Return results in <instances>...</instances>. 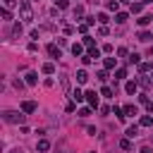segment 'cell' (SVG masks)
Returning a JSON list of instances; mask_svg holds the SVG:
<instances>
[{
  "mask_svg": "<svg viewBox=\"0 0 153 153\" xmlns=\"http://www.w3.org/2000/svg\"><path fill=\"white\" fill-rule=\"evenodd\" d=\"M19 17H22V22H31L33 19V10H31L29 0H19Z\"/></svg>",
  "mask_w": 153,
  "mask_h": 153,
  "instance_id": "cell-1",
  "label": "cell"
},
{
  "mask_svg": "<svg viewBox=\"0 0 153 153\" xmlns=\"http://www.w3.org/2000/svg\"><path fill=\"white\" fill-rule=\"evenodd\" d=\"M24 117H26V112H17V110H7V112L2 115V120L10 122V124H22Z\"/></svg>",
  "mask_w": 153,
  "mask_h": 153,
  "instance_id": "cell-2",
  "label": "cell"
},
{
  "mask_svg": "<svg viewBox=\"0 0 153 153\" xmlns=\"http://www.w3.org/2000/svg\"><path fill=\"white\" fill-rule=\"evenodd\" d=\"M86 100H88V105L96 110V108H100V100H98V96H96V91H86Z\"/></svg>",
  "mask_w": 153,
  "mask_h": 153,
  "instance_id": "cell-3",
  "label": "cell"
},
{
  "mask_svg": "<svg viewBox=\"0 0 153 153\" xmlns=\"http://www.w3.org/2000/svg\"><path fill=\"white\" fill-rule=\"evenodd\" d=\"M36 110H38V105H36L33 100H24V103H22V112L31 115V112H36Z\"/></svg>",
  "mask_w": 153,
  "mask_h": 153,
  "instance_id": "cell-4",
  "label": "cell"
},
{
  "mask_svg": "<svg viewBox=\"0 0 153 153\" xmlns=\"http://www.w3.org/2000/svg\"><path fill=\"white\" fill-rule=\"evenodd\" d=\"M48 53H50V57H53V60H57V57L62 55V50H60V45H55V43H50V45H48Z\"/></svg>",
  "mask_w": 153,
  "mask_h": 153,
  "instance_id": "cell-5",
  "label": "cell"
},
{
  "mask_svg": "<svg viewBox=\"0 0 153 153\" xmlns=\"http://www.w3.org/2000/svg\"><path fill=\"white\" fill-rule=\"evenodd\" d=\"M124 91H127L129 96H134V93L139 91V81H127V84H124Z\"/></svg>",
  "mask_w": 153,
  "mask_h": 153,
  "instance_id": "cell-6",
  "label": "cell"
},
{
  "mask_svg": "<svg viewBox=\"0 0 153 153\" xmlns=\"http://www.w3.org/2000/svg\"><path fill=\"white\" fill-rule=\"evenodd\" d=\"M84 98H86V93H84L81 88H74V91H72V100H74V103H81Z\"/></svg>",
  "mask_w": 153,
  "mask_h": 153,
  "instance_id": "cell-7",
  "label": "cell"
},
{
  "mask_svg": "<svg viewBox=\"0 0 153 153\" xmlns=\"http://www.w3.org/2000/svg\"><path fill=\"white\" fill-rule=\"evenodd\" d=\"M86 81H88V72L86 69H79L76 72V84H86Z\"/></svg>",
  "mask_w": 153,
  "mask_h": 153,
  "instance_id": "cell-8",
  "label": "cell"
},
{
  "mask_svg": "<svg viewBox=\"0 0 153 153\" xmlns=\"http://www.w3.org/2000/svg\"><path fill=\"white\" fill-rule=\"evenodd\" d=\"M36 148H38L41 153H48V151H50V141H45V139H41V141L36 143Z\"/></svg>",
  "mask_w": 153,
  "mask_h": 153,
  "instance_id": "cell-9",
  "label": "cell"
},
{
  "mask_svg": "<svg viewBox=\"0 0 153 153\" xmlns=\"http://www.w3.org/2000/svg\"><path fill=\"white\" fill-rule=\"evenodd\" d=\"M136 22H139V26H148V24L153 22V17H151V14H141Z\"/></svg>",
  "mask_w": 153,
  "mask_h": 153,
  "instance_id": "cell-10",
  "label": "cell"
},
{
  "mask_svg": "<svg viewBox=\"0 0 153 153\" xmlns=\"http://www.w3.org/2000/svg\"><path fill=\"white\" fill-rule=\"evenodd\" d=\"M72 55H74V57H81V55H84V45H81V43H74V45H72Z\"/></svg>",
  "mask_w": 153,
  "mask_h": 153,
  "instance_id": "cell-11",
  "label": "cell"
},
{
  "mask_svg": "<svg viewBox=\"0 0 153 153\" xmlns=\"http://www.w3.org/2000/svg\"><path fill=\"white\" fill-rule=\"evenodd\" d=\"M136 136H139V127H136V124L127 127V139H136Z\"/></svg>",
  "mask_w": 153,
  "mask_h": 153,
  "instance_id": "cell-12",
  "label": "cell"
},
{
  "mask_svg": "<svg viewBox=\"0 0 153 153\" xmlns=\"http://www.w3.org/2000/svg\"><path fill=\"white\" fill-rule=\"evenodd\" d=\"M41 72H43V74H55V65H53V62H45V65L41 67Z\"/></svg>",
  "mask_w": 153,
  "mask_h": 153,
  "instance_id": "cell-13",
  "label": "cell"
},
{
  "mask_svg": "<svg viewBox=\"0 0 153 153\" xmlns=\"http://www.w3.org/2000/svg\"><path fill=\"white\" fill-rule=\"evenodd\" d=\"M96 19H98V24H103V26H105V24L110 22V17H108L105 12H98V14H96Z\"/></svg>",
  "mask_w": 153,
  "mask_h": 153,
  "instance_id": "cell-14",
  "label": "cell"
},
{
  "mask_svg": "<svg viewBox=\"0 0 153 153\" xmlns=\"http://www.w3.org/2000/svg\"><path fill=\"white\" fill-rule=\"evenodd\" d=\"M103 65H105V69H115V67H117V60H115V57H105Z\"/></svg>",
  "mask_w": 153,
  "mask_h": 153,
  "instance_id": "cell-15",
  "label": "cell"
},
{
  "mask_svg": "<svg viewBox=\"0 0 153 153\" xmlns=\"http://www.w3.org/2000/svg\"><path fill=\"white\" fill-rule=\"evenodd\" d=\"M151 69H153V62H139V72L146 74V72H151Z\"/></svg>",
  "mask_w": 153,
  "mask_h": 153,
  "instance_id": "cell-16",
  "label": "cell"
},
{
  "mask_svg": "<svg viewBox=\"0 0 153 153\" xmlns=\"http://www.w3.org/2000/svg\"><path fill=\"white\" fill-rule=\"evenodd\" d=\"M91 112H93V108H91V105H84V108H79V117H88Z\"/></svg>",
  "mask_w": 153,
  "mask_h": 153,
  "instance_id": "cell-17",
  "label": "cell"
},
{
  "mask_svg": "<svg viewBox=\"0 0 153 153\" xmlns=\"http://www.w3.org/2000/svg\"><path fill=\"white\" fill-rule=\"evenodd\" d=\"M139 124H141V127H151V124H153V117H151V115H143V117L139 120Z\"/></svg>",
  "mask_w": 153,
  "mask_h": 153,
  "instance_id": "cell-18",
  "label": "cell"
},
{
  "mask_svg": "<svg viewBox=\"0 0 153 153\" xmlns=\"http://www.w3.org/2000/svg\"><path fill=\"white\" fill-rule=\"evenodd\" d=\"M108 10L110 12H117L120 10V0H108Z\"/></svg>",
  "mask_w": 153,
  "mask_h": 153,
  "instance_id": "cell-19",
  "label": "cell"
},
{
  "mask_svg": "<svg viewBox=\"0 0 153 153\" xmlns=\"http://www.w3.org/2000/svg\"><path fill=\"white\" fill-rule=\"evenodd\" d=\"M124 76H127V69H124V67H117V69H115V79H120V81H122Z\"/></svg>",
  "mask_w": 153,
  "mask_h": 153,
  "instance_id": "cell-20",
  "label": "cell"
},
{
  "mask_svg": "<svg viewBox=\"0 0 153 153\" xmlns=\"http://www.w3.org/2000/svg\"><path fill=\"white\" fill-rule=\"evenodd\" d=\"M36 81H38V74H36V72H29V74H26V84H31V86H33Z\"/></svg>",
  "mask_w": 153,
  "mask_h": 153,
  "instance_id": "cell-21",
  "label": "cell"
},
{
  "mask_svg": "<svg viewBox=\"0 0 153 153\" xmlns=\"http://www.w3.org/2000/svg\"><path fill=\"white\" fill-rule=\"evenodd\" d=\"M100 96H105V98H112V96H115V91H112L110 86H103V88H100Z\"/></svg>",
  "mask_w": 153,
  "mask_h": 153,
  "instance_id": "cell-22",
  "label": "cell"
},
{
  "mask_svg": "<svg viewBox=\"0 0 153 153\" xmlns=\"http://www.w3.org/2000/svg\"><path fill=\"white\" fill-rule=\"evenodd\" d=\"M115 22H117V24H124V22H127V12H117V14H115Z\"/></svg>",
  "mask_w": 153,
  "mask_h": 153,
  "instance_id": "cell-23",
  "label": "cell"
},
{
  "mask_svg": "<svg viewBox=\"0 0 153 153\" xmlns=\"http://www.w3.org/2000/svg\"><path fill=\"white\" fill-rule=\"evenodd\" d=\"M22 31H24V29H22V24H14V26H12V36H14V38H19V36H22Z\"/></svg>",
  "mask_w": 153,
  "mask_h": 153,
  "instance_id": "cell-24",
  "label": "cell"
},
{
  "mask_svg": "<svg viewBox=\"0 0 153 153\" xmlns=\"http://www.w3.org/2000/svg\"><path fill=\"white\" fill-rule=\"evenodd\" d=\"M151 38H153V33H151V31H141V33H139V41H143V43H146V41H151Z\"/></svg>",
  "mask_w": 153,
  "mask_h": 153,
  "instance_id": "cell-25",
  "label": "cell"
},
{
  "mask_svg": "<svg viewBox=\"0 0 153 153\" xmlns=\"http://www.w3.org/2000/svg\"><path fill=\"white\" fill-rule=\"evenodd\" d=\"M127 60H129L131 65H139V62H141V55H139V53H131V55H129Z\"/></svg>",
  "mask_w": 153,
  "mask_h": 153,
  "instance_id": "cell-26",
  "label": "cell"
},
{
  "mask_svg": "<svg viewBox=\"0 0 153 153\" xmlns=\"http://www.w3.org/2000/svg\"><path fill=\"white\" fill-rule=\"evenodd\" d=\"M88 55H91V57H100V48L91 45V48H88Z\"/></svg>",
  "mask_w": 153,
  "mask_h": 153,
  "instance_id": "cell-27",
  "label": "cell"
},
{
  "mask_svg": "<svg viewBox=\"0 0 153 153\" xmlns=\"http://www.w3.org/2000/svg\"><path fill=\"white\" fill-rule=\"evenodd\" d=\"M120 148H124V151H131V141H129V139H122V141H120Z\"/></svg>",
  "mask_w": 153,
  "mask_h": 153,
  "instance_id": "cell-28",
  "label": "cell"
},
{
  "mask_svg": "<svg viewBox=\"0 0 153 153\" xmlns=\"http://www.w3.org/2000/svg\"><path fill=\"white\" fill-rule=\"evenodd\" d=\"M14 5H19V0H2V7H7V10H12Z\"/></svg>",
  "mask_w": 153,
  "mask_h": 153,
  "instance_id": "cell-29",
  "label": "cell"
},
{
  "mask_svg": "<svg viewBox=\"0 0 153 153\" xmlns=\"http://www.w3.org/2000/svg\"><path fill=\"white\" fill-rule=\"evenodd\" d=\"M2 19H5V22H12V12H10L7 7H2Z\"/></svg>",
  "mask_w": 153,
  "mask_h": 153,
  "instance_id": "cell-30",
  "label": "cell"
},
{
  "mask_svg": "<svg viewBox=\"0 0 153 153\" xmlns=\"http://www.w3.org/2000/svg\"><path fill=\"white\" fill-rule=\"evenodd\" d=\"M76 31H79V33H86V31H88V24H86V22H81V24L76 26Z\"/></svg>",
  "mask_w": 153,
  "mask_h": 153,
  "instance_id": "cell-31",
  "label": "cell"
},
{
  "mask_svg": "<svg viewBox=\"0 0 153 153\" xmlns=\"http://www.w3.org/2000/svg\"><path fill=\"white\" fill-rule=\"evenodd\" d=\"M124 112H127V115H136L139 110H136V105H127V108H124Z\"/></svg>",
  "mask_w": 153,
  "mask_h": 153,
  "instance_id": "cell-32",
  "label": "cell"
},
{
  "mask_svg": "<svg viewBox=\"0 0 153 153\" xmlns=\"http://www.w3.org/2000/svg\"><path fill=\"white\" fill-rule=\"evenodd\" d=\"M131 12L139 14V12H141V2H131Z\"/></svg>",
  "mask_w": 153,
  "mask_h": 153,
  "instance_id": "cell-33",
  "label": "cell"
},
{
  "mask_svg": "<svg viewBox=\"0 0 153 153\" xmlns=\"http://www.w3.org/2000/svg\"><path fill=\"white\" fill-rule=\"evenodd\" d=\"M117 55H120V57H129V50H127V48H117Z\"/></svg>",
  "mask_w": 153,
  "mask_h": 153,
  "instance_id": "cell-34",
  "label": "cell"
},
{
  "mask_svg": "<svg viewBox=\"0 0 153 153\" xmlns=\"http://www.w3.org/2000/svg\"><path fill=\"white\" fill-rule=\"evenodd\" d=\"M98 79H100V81H108V69H100V72H98Z\"/></svg>",
  "mask_w": 153,
  "mask_h": 153,
  "instance_id": "cell-35",
  "label": "cell"
},
{
  "mask_svg": "<svg viewBox=\"0 0 153 153\" xmlns=\"http://www.w3.org/2000/svg\"><path fill=\"white\" fill-rule=\"evenodd\" d=\"M60 84H62V88H65V91L69 88V79H67V76H60Z\"/></svg>",
  "mask_w": 153,
  "mask_h": 153,
  "instance_id": "cell-36",
  "label": "cell"
},
{
  "mask_svg": "<svg viewBox=\"0 0 153 153\" xmlns=\"http://www.w3.org/2000/svg\"><path fill=\"white\" fill-rule=\"evenodd\" d=\"M81 14H84V7L76 5V7H74V17H81Z\"/></svg>",
  "mask_w": 153,
  "mask_h": 153,
  "instance_id": "cell-37",
  "label": "cell"
},
{
  "mask_svg": "<svg viewBox=\"0 0 153 153\" xmlns=\"http://www.w3.org/2000/svg\"><path fill=\"white\" fill-rule=\"evenodd\" d=\"M84 45L91 48V45H93V38H91V36H84Z\"/></svg>",
  "mask_w": 153,
  "mask_h": 153,
  "instance_id": "cell-38",
  "label": "cell"
},
{
  "mask_svg": "<svg viewBox=\"0 0 153 153\" xmlns=\"http://www.w3.org/2000/svg\"><path fill=\"white\" fill-rule=\"evenodd\" d=\"M91 60H93V57H91L88 53H86V55H81V62H84V65H91Z\"/></svg>",
  "mask_w": 153,
  "mask_h": 153,
  "instance_id": "cell-39",
  "label": "cell"
},
{
  "mask_svg": "<svg viewBox=\"0 0 153 153\" xmlns=\"http://www.w3.org/2000/svg\"><path fill=\"white\" fill-rule=\"evenodd\" d=\"M141 86H146V88H148V86H151V79H148V76H141Z\"/></svg>",
  "mask_w": 153,
  "mask_h": 153,
  "instance_id": "cell-40",
  "label": "cell"
},
{
  "mask_svg": "<svg viewBox=\"0 0 153 153\" xmlns=\"http://www.w3.org/2000/svg\"><path fill=\"white\" fill-rule=\"evenodd\" d=\"M14 88H19V91H22V88H24V81H22V79H14Z\"/></svg>",
  "mask_w": 153,
  "mask_h": 153,
  "instance_id": "cell-41",
  "label": "cell"
},
{
  "mask_svg": "<svg viewBox=\"0 0 153 153\" xmlns=\"http://www.w3.org/2000/svg\"><path fill=\"white\" fill-rule=\"evenodd\" d=\"M67 5H69L67 0H57V7H60V10H67Z\"/></svg>",
  "mask_w": 153,
  "mask_h": 153,
  "instance_id": "cell-42",
  "label": "cell"
},
{
  "mask_svg": "<svg viewBox=\"0 0 153 153\" xmlns=\"http://www.w3.org/2000/svg\"><path fill=\"white\" fill-rule=\"evenodd\" d=\"M98 33H100V36H108V26H103V24H100V29H98Z\"/></svg>",
  "mask_w": 153,
  "mask_h": 153,
  "instance_id": "cell-43",
  "label": "cell"
},
{
  "mask_svg": "<svg viewBox=\"0 0 153 153\" xmlns=\"http://www.w3.org/2000/svg\"><path fill=\"white\" fill-rule=\"evenodd\" d=\"M29 50H31V53H36V50H38V45H36V41H31V43H29Z\"/></svg>",
  "mask_w": 153,
  "mask_h": 153,
  "instance_id": "cell-44",
  "label": "cell"
},
{
  "mask_svg": "<svg viewBox=\"0 0 153 153\" xmlns=\"http://www.w3.org/2000/svg\"><path fill=\"white\" fill-rule=\"evenodd\" d=\"M74 108H76V103L72 100V103H67V112H74Z\"/></svg>",
  "mask_w": 153,
  "mask_h": 153,
  "instance_id": "cell-45",
  "label": "cell"
},
{
  "mask_svg": "<svg viewBox=\"0 0 153 153\" xmlns=\"http://www.w3.org/2000/svg\"><path fill=\"white\" fill-rule=\"evenodd\" d=\"M146 108H148V112L153 115V100H148V103H146Z\"/></svg>",
  "mask_w": 153,
  "mask_h": 153,
  "instance_id": "cell-46",
  "label": "cell"
},
{
  "mask_svg": "<svg viewBox=\"0 0 153 153\" xmlns=\"http://www.w3.org/2000/svg\"><path fill=\"white\" fill-rule=\"evenodd\" d=\"M139 153H153V148H148V146H143V148H141Z\"/></svg>",
  "mask_w": 153,
  "mask_h": 153,
  "instance_id": "cell-47",
  "label": "cell"
},
{
  "mask_svg": "<svg viewBox=\"0 0 153 153\" xmlns=\"http://www.w3.org/2000/svg\"><path fill=\"white\" fill-rule=\"evenodd\" d=\"M10 153H24V151H22V148H14V151H10Z\"/></svg>",
  "mask_w": 153,
  "mask_h": 153,
  "instance_id": "cell-48",
  "label": "cell"
},
{
  "mask_svg": "<svg viewBox=\"0 0 153 153\" xmlns=\"http://www.w3.org/2000/svg\"><path fill=\"white\" fill-rule=\"evenodd\" d=\"M141 2H153V0H141Z\"/></svg>",
  "mask_w": 153,
  "mask_h": 153,
  "instance_id": "cell-49",
  "label": "cell"
},
{
  "mask_svg": "<svg viewBox=\"0 0 153 153\" xmlns=\"http://www.w3.org/2000/svg\"><path fill=\"white\" fill-rule=\"evenodd\" d=\"M151 55H153V45H151Z\"/></svg>",
  "mask_w": 153,
  "mask_h": 153,
  "instance_id": "cell-50",
  "label": "cell"
},
{
  "mask_svg": "<svg viewBox=\"0 0 153 153\" xmlns=\"http://www.w3.org/2000/svg\"><path fill=\"white\" fill-rule=\"evenodd\" d=\"M88 153H96V151H88Z\"/></svg>",
  "mask_w": 153,
  "mask_h": 153,
  "instance_id": "cell-51",
  "label": "cell"
}]
</instances>
